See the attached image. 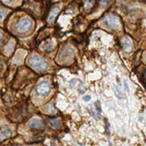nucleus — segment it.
<instances>
[{"label": "nucleus", "mask_w": 146, "mask_h": 146, "mask_svg": "<svg viewBox=\"0 0 146 146\" xmlns=\"http://www.w3.org/2000/svg\"><path fill=\"white\" fill-rule=\"evenodd\" d=\"M28 64L30 65V67H32L34 70L37 72H43L48 69V64L45 61V59L37 56V54H35V56L29 57Z\"/></svg>", "instance_id": "1"}, {"label": "nucleus", "mask_w": 146, "mask_h": 146, "mask_svg": "<svg viewBox=\"0 0 146 146\" xmlns=\"http://www.w3.org/2000/svg\"><path fill=\"white\" fill-rule=\"evenodd\" d=\"M33 27V19L30 17H23L15 24V31L20 34L30 31Z\"/></svg>", "instance_id": "2"}, {"label": "nucleus", "mask_w": 146, "mask_h": 146, "mask_svg": "<svg viewBox=\"0 0 146 146\" xmlns=\"http://www.w3.org/2000/svg\"><path fill=\"white\" fill-rule=\"evenodd\" d=\"M104 24L106 25L107 28L111 30H117L120 27V22L117 16L114 15H108L104 18Z\"/></svg>", "instance_id": "3"}, {"label": "nucleus", "mask_w": 146, "mask_h": 146, "mask_svg": "<svg viewBox=\"0 0 146 146\" xmlns=\"http://www.w3.org/2000/svg\"><path fill=\"white\" fill-rule=\"evenodd\" d=\"M51 92V87L47 82H41L35 88V93L39 96H46Z\"/></svg>", "instance_id": "4"}, {"label": "nucleus", "mask_w": 146, "mask_h": 146, "mask_svg": "<svg viewBox=\"0 0 146 146\" xmlns=\"http://www.w3.org/2000/svg\"><path fill=\"white\" fill-rule=\"evenodd\" d=\"M29 127L34 129V130H41L45 127V123L40 118L34 117L29 121Z\"/></svg>", "instance_id": "5"}, {"label": "nucleus", "mask_w": 146, "mask_h": 146, "mask_svg": "<svg viewBox=\"0 0 146 146\" xmlns=\"http://www.w3.org/2000/svg\"><path fill=\"white\" fill-rule=\"evenodd\" d=\"M12 136V131L9 127H4L0 130V142L3 141V140L9 139Z\"/></svg>", "instance_id": "6"}, {"label": "nucleus", "mask_w": 146, "mask_h": 146, "mask_svg": "<svg viewBox=\"0 0 146 146\" xmlns=\"http://www.w3.org/2000/svg\"><path fill=\"white\" fill-rule=\"evenodd\" d=\"M59 11H60V8L59 7H56V8H54V9H52L50 13H49V15H48V18H47L48 22H50V23L54 22V19L56 18V15H58Z\"/></svg>", "instance_id": "7"}, {"label": "nucleus", "mask_w": 146, "mask_h": 146, "mask_svg": "<svg viewBox=\"0 0 146 146\" xmlns=\"http://www.w3.org/2000/svg\"><path fill=\"white\" fill-rule=\"evenodd\" d=\"M121 44H122V47H123V50H124L126 53H130L131 50H132V42L130 41V39L127 37H124L122 39V42H121Z\"/></svg>", "instance_id": "8"}, {"label": "nucleus", "mask_w": 146, "mask_h": 146, "mask_svg": "<svg viewBox=\"0 0 146 146\" xmlns=\"http://www.w3.org/2000/svg\"><path fill=\"white\" fill-rule=\"evenodd\" d=\"M44 111L46 112V114H51V115H56V110L54 107L53 104H47V105L43 108Z\"/></svg>", "instance_id": "9"}, {"label": "nucleus", "mask_w": 146, "mask_h": 146, "mask_svg": "<svg viewBox=\"0 0 146 146\" xmlns=\"http://www.w3.org/2000/svg\"><path fill=\"white\" fill-rule=\"evenodd\" d=\"M50 123H51V126L54 129H58L60 126H61V122H60V120L57 119V118H51Z\"/></svg>", "instance_id": "10"}, {"label": "nucleus", "mask_w": 146, "mask_h": 146, "mask_svg": "<svg viewBox=\"0 0 146 146\" xmlns=\"http://www.w3.org/2000/svg\"><path fill=\"white\" fill-rule=\"evenodd\" d=\"M114 91H115V96H117V98H118V100H123V98H124L123 94L120 92L119 89H115Z\"/></svg>", "instance_id": "11"}, {"label": "nucleus", "mask_w": 146, "mask_h": 146, "mask_svg": "<svg viewBox=\"0 0 146 146\" xmlns=\"http://www.w3.org/2000/svg\"><path fill=\"white\" fill-rule=\"evenodd\" d=\"M94 1H95V0H84V5H85V7L88 8V9L92 8V7H93V5H94Z\"/></svg>", "instance_id": "12"}, {"label": "nucleus", "mask_w": 146, "mask_h": 146, "mask_svg": "<svg viewBox=\"0 0 146 146\" xmlns=\"http://www.w3.org/2000/svg\"><path fill=\"white\" fill-rule=\"evenodd\" d=\"M5 15H6V11L3 10V9H0V21L3 20Z\"/></svg>", "instance_id": "13"}, {"label": "nucleus", "mask_w": 146, "mask_h": 146, "mask_svg": "<svg viewBox=\"0 0 146 146\" xmlns=\"http://www.w3.org/2000/svg\"><path fill=\"white\" fill-rule=\"evenodd\" d=\"M96 110H98V115H100V113H101V110H100V102H96Z\"/></svg>", "instance_id": "14"}, {"label": "nucleus", "mask_w": 146, "mask_h": 146, "mask_svg": "<svg viewBox=\"0 0 146 146\" xmlns=\"http://www.w3.org/2000/svg\"><path fill=\"white\" fill-rule=\"evenodd\" d=\"M123 85H124V89H125V91H126L127 93H129V86H128L127 82L124 81V84H123Z\"/></svg>", "instance_id": "15"}, {"label": "nucleus", "mask_w": 146, "mask_h": 146, "mask_svg": "<svg viewBox=\"0 0 146 146\" xmlns=\"http://www.w3.org/2000/svg\"><path fill=\"white\" fill-rule=\"evenodd\" d=\"M110 0H101V6H105L106 4H108Z\"/></svg>", "instance_id": "16"}, {"label": "nucleus", "mask_w": 146, "mask_h": 146, "mask_svg": "<svg viewBox=\"0 0 146 146\" xmlns=\"http://www.w3.org/2000/svg\"><path fill=\"white\" fill-rule=\"evenodd\" d=\"M90 100H91V96H85L84 98H83L84 101H90Z\"/></svg>", "instance_id": "17"}, {"label": "nucleus", "mask_w": 146, "mask_h": 146, "mask_svg": "<svg viewBox=\"0 0 146 146\" xmlns=\"http://www.w3.org/2000/svg\"><path fill=\"white\" fill-rule=\"evenodd\" d=\"M3 36H4L3 34H2V33L0 32V43H1L2 41H3Z\"/></svg>", "instance_id": "18"}, {"label": "nucleus", "mask_w": 146, "mask_h": 146, "mask_svg": "<svg viewBox=\"0 0 146 146\" xmlns=\"http://www.w3.org/2000/svg\"><path fill=\"white\" fill-rule=\"evenodd\" d=\"M3 1L5 2V3H10V2H13V0H3Z\"/></svg>", "instance_id": "19"}]
</instances>
